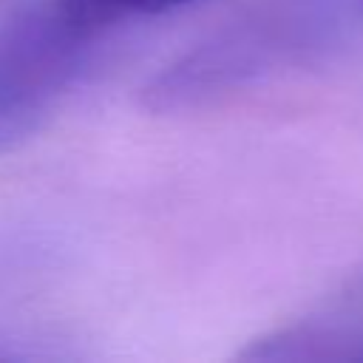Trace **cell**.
<instances>
[{
	"mask_svg": "<svg viewBox=\"0 0 363 363\" xmlns=\"http://www.w3.org/2000/svg\"><path fill=\"white\" fill-rule=\"evenodd\" d=\"M187 3H196V0H48V9L71 31L85 37L105 26L133 20V17H156Z\"/></svg>",
	"mask_w": 363,
	"mask_h": 363,
	"instance_id": "6da1fadb",
	"label": "cell"
}]
</instances>
